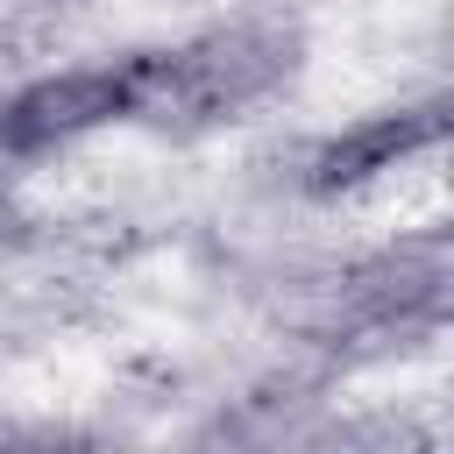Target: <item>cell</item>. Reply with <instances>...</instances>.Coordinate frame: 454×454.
<instances>
[{"mask_svg":"<svg viewBox=\"0 0 454 454\" xmlns=\"http://www.w3.org/2000/svg\"><path fill=\"white\" fill-rule=\"evenodd\" d=\"M291 64H298V35L291 28H277V21H220L184 50L135 57V114L163 121V128H206V121H227V114L255 106L262 92H277Z\"/></svg>","mask_w":454,"mask_h":454,"instance_id":"obj_1","label":"cell"},{"mask_svg":"<svg viewBox=\"0 0 454 454\" xmlns=\"http://www.w3.org/2000/svg\"><path fill=\"white\" fill-rule=\"evenodd\" d=\"M440 142V114L433 106H390V114H369L340 135H326L305 163V184L319 199H340V192H369L383 184L390 170H404L411 156H426Z\"/></svg>","mask_w":454,"mask_h":454,"instance_id":"obj_3","label":"cell"},{"mask_svg":"<svg viewBox=\"0 0 454 454\" xmlns=\"http://www.w3.org/2000/svg\"><path fill=\"white\" fill-rule=\"evenodd\" d=\"M135 114V57L128 64H71L0 99V156H50L85 142L106 121Z\"/></svg>","mask_w":454,"mask_h":454,"instance_id":"obj_2","label":"cell"},{"mask_svg":"<svg viewBox=\"0 0 454 454\" xmlns=\"http://www.w3.org/2000/svg\"><path fill=\"white\" fill-rule=\"evenodd\" d=\"M0 454H92V440H78V433H57V426H35V433H14V440H0Z\"/></svg>","mask_w":454,"mask_h":454,"instance_id":"obj_4","label":"cell"}]
</instances>
